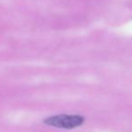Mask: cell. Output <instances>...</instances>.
<instances>
[{"instance_id":"6da1fadb","label":"cell","mask_w":132,"mask_h":132,"mask_svg":"<svg viewBox=\"0 0 132 132\" xmlns=\"http://www.w3.org/2000/svg\"><path fill=\"white\" fill-rule=\"evenodd\" d=\"M44 124L50 127H54L59 128L72 129L81 126L84 123V118L81 115H67L61 114L49 117L44 119Z\"/></svg>"}]
</instances>
